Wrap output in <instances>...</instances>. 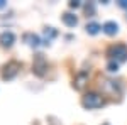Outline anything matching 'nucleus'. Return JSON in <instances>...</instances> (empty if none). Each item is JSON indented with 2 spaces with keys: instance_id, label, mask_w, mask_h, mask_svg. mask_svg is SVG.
<instances>
[{
  "instance_id": "nucleus-2",
  "label": "nucleus",
  "mask_w": 127,
  "mask_h": 125,
  "mask_svg": "<svg viewBox=\"0 0 127 125\" xmlns=\"http://www.w3.org/2000/svg\"><path fill=\"white\" fill-rule=\"evenodd\" d=\"M81 105L85 106V108H100V106L103 105V100H102V96L98 95V93L90 91V93H87V95L83 96Z\"/></svg>"
},
{
  "instance_id": "nucleus-14",
  "label": "nucleus",
  "mask_w": 127,
  "mask_h": 125,
  "mask_svg": "<svg viewBox=\"0 0 127 125\" xmlns=\"http://www.w3.org/2000/svg\"><path fill=\"white\" fill-rule=\"evenodd\" d=\"M69 7H71V9H76V7H80V2H78V0H73V2H69Z\"/></svg>"
},
{
  "instance_id": "nucleus-13",
  "label": "nucleus",
  "mask_w": 127,
  "mask_h": 125,
  "mask_svg": "<svg viewBox=\"0 0 127 125\" xmlns=\"http://www.w3.org/2000/svg\"><path fill=\"white\" fill-rule=\"evenodd\" d=\"M107 69L110 71V73H117V71H119V63L110 59V61H108V64H107Z\"/></svg>"
},
{
  "instance_id": "nucleus-8",
  "label": "nucleus",
  "mask_w": 127,
  "mask_h": 125,
  "mask_svg": "<svg viewBox=\"0 0 127 125\" xmlns=\"http://www.w3.org/2000/svg\"><path fill=\"white\" fill-rule=\"evenodd\" d=\"M24 41L29 44L31 48H39L41 46V39L39 36H36V34H32V32H27V34H24Z\"/></svg>"
},
{
  "instance_id": "nucleus-11",
  "label": "nucleus",
  "mask_w": 127,
  "mask_h": 125,
  "mask_svg": "<svg viewBox=\"0 0 127 125\" xmlns=\"http://www.w3.org/2000/svg\"><path fill=\"white\" fill-rule=\"evenodd\" d=\"M100 29H102V25L97 24V22H90V24H87V32H88V34H92V36L98 34Z\"/></svg>"
},
{
  "instance_id": "nucleus-6",
  "label": "nucleus",
  "mask_w": 127,
  "mask_h": 125,
  "mask_svg": "<svg viewBox=\"0 0 127 125\" xmlns=\"http://www.w3.org/2000/svg\"><path fill=\"white\" fill-rule=\"evenodd\" d=\"M14 42H15V36H14V32L5 30V32L0 34V46H2V48H12Z\"/></svg>"
},
{
  "instance_id": "nucleus-5",
  "label": "nucleus",
  "mask_w": 127,
  "mask_h": 125,
  "mask_svg": "<svg viewBox=\"0 0 127 125\" xmlns=\"http://www.w3.org/2000/svg\"><path fill=\"white\" fill-rule=\"evenodd\" d=\"M103 90L108 91V93H112V95H120V93H122V85H120V81L107 79V81L103 83Z\"/></svg>"
},
{
  "instance_id": "nucleus-7",
  "label": "nucleus",
  "mask_w": 127,
  "mask_h": 125,
  "mask_svg": "<svg viewBox=\"0 0 127 125\" xmlns=\"http://www.w3.org/2000/svg\"><path fill=\"white\" fill-rule=\"evenodd\" d=\"M102 30H103L107 36H115L119 32V24L114 22V20H108V22H105V24L102 25Z\"/></svg>"
},
{
  "instance_id": "nucleus-10",
  "label": "nucleus",
  "mask_w": 127,
  "mask_h": 125,
  "mask_svg": "<svg viewBox=\"0 0 127 125\" xmlns=\"http://www.w3.org/2000/svg\"><path fill=\"white\" fill-rule=\"evenodd\" d=\"M56 36H58V30L54 29V27H46L44 29V44H49Z\"/></svg>"
},
{
  "instance_id": "nucleus-16",
  "label": "nucleus",
  "mask_w": 127,
  "mask_h": 125,
  "mask_svg": "<svg viewBox=\"0 0 127 125\" xmlns=\"http://www.w3.org/2000/svg\"><path fill=\"white\" fill-rule=\"evenodd\" d=\"M95 10H93V5H88L87 7V14H93Z\"/></svg>"
},
{
  "instance_id": "nucleus-15",
  "label": "nucleus",
  "mask_w": 127,
  "mask_h": 125,
  "mask_svg": "<svg viewBox=\"0 0 127 125\" xmlns=\"http://www.w3.org/2000/svg\"><path fill=\"white\" fill-rule=\"evenodd\" d=\"M119 5H120L122 9H127V0H120V2H119Z\"/></svg>"
},
{
  "instance_id": "nucleus-9",
  "label": "nucleus",
  "mask_w": 127,
  "mask_h": 125,
  "mask_svg": "<svg viewBox=\"0 0 127 125\" xmlns=\"http://www.w3.org/2000/svg\"><path fill=\"white\" fill-rule=\"evenodd\" d=\"M61 19H63V22H64L68 27H75V25L78 24V19H76V15H73V14H69V12H64Z\"/></svg>"
},
{
  "instance_id": "nucleus-1",
  "label": "nucleus",
  "mask_w": 127,
  "mask_h": 125,
  "mask_svg": "<svg viewBox=\"0 0 127 125\" xmlns=\"http://www.w3.org/2000/svg\"><path fill=\"white\" fill-rule=\"evenodd\" d=\"M107 56H110L112 61L124 63V61H127V46H126V44H115V46H110V48L107 49Z\"/></svg>"
},
{
  "instance_id": "nucleus-17",
  "label": "nucleus",
  "mask_w": 127,
  "mask_h": 125,
  "mask_svg": "<svg viewBox=\"0 0 127 125\" xmlns=\"http://www.w3.org/2000/svg\"><path fill=\"white\" fill-rule=\"evenodd\" d=\"M5 5H7V2H5V0H0V9H3Z\"/></svg>"
},
{
  "instance_id": "nucleus-3",
  "label": "nucleus",
  "mask_w": 127,
  "mask_h": 125,
  "mask_svg": "<svg viewBox=\"0 0 127 125\" xmlns=\"http://www.w3.org/2000/svg\"><path fill=\"white\" fill-rule=\"evenodd\" d=\"M19 69H20V63H17V61H9L7 64H3V68H2V78L3 79H12V78L17 76Z\"/></svg>"
},
{
  "instance_id": "nucleus-4",
  "label": "nucleus",
  "mask_w": 127,
  "mask_h": 125,
  "mask_svg": "<svg viewBox=\"0 0 127 125\" xmlns=\"http://www.w3.org/2000/svg\"><path fill=\"white\" fill-rule=\"evenodd\" d=\"M32 69H34V73H36L37 76H42V75L46 73V69H48V63H46V59L42 58V54H37V56H36L34 64H32Z\"/></svg>"
},
{
  "instance_id": "nucleus-12",
  "label": "nucleus",
  "mask_w": 127,
  "mask_h": 125,
  "mask_svg": "<svg viewBox=\"0 0 127 125\" xmlns=\"http://www.w3.org/2000/svg\"><path fill=\"white\" fill-rule=\"evenodd\" d=\"M85 79H87V73L81 71L78 76H76V79H75V88H76V90H81L83 85H85Z\"/></svg>"
}]
</instances>
